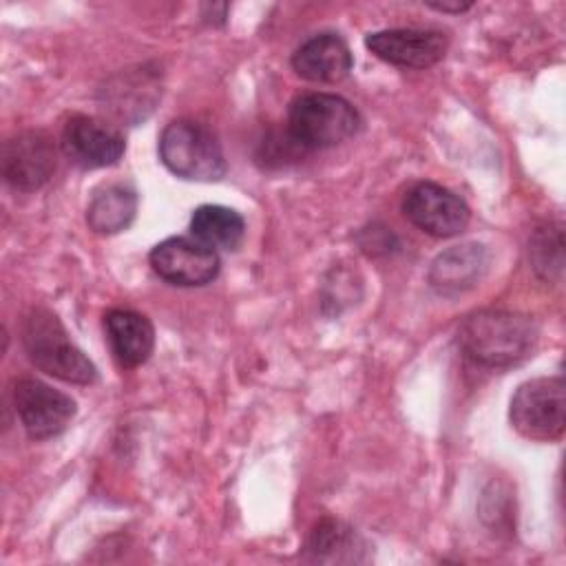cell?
I'll return each mask as SVG.
<instances>
[{
  "instance_id": "cell-1",
  "label": "cell",
  "mask_w": 566,
  "mask_h": 566,
  "mask_svg": "<svg viewBox=\"0 0 566 566\" xmlns=\"http://www.w3.org/2000/svg\"><path fill=\"white\" fill-rule=\"evenodd\" d=\"M458 340L464 354L475 363L511 367L531 356L537 343V325L531 316L520 312L480 310L462 321Z\"/></svg>"
},
{
  "instance_id": "cell-2",
  "label": "cell",
  "mask_w": 566,
  "mask_h": 566,
  "mask_svg": "<svg viewBox=\"0 0 566 566\" xmlns=\"http://www.w3.org/2000/svg\"><path fill=\"white\" fill-rule=\"evenodd\" d=\"M22 345L29 360L44 374L73 385H91L97 369L71 340L60 318L46 307H31L22 318Z\"/></svg>"
},
{
  "instance_id": "cell-3",
  "label": "cell",
  "mask_w": 566,
  "mask_h": 566,
  "mask_svg": "<svg viewBox=\"0 0 566 566\" xmlns=\"http://www.w3.org/2000/svg\"><path fill=\"white\" fill-rule=\"evenodd\" d=\"M360 115L352 102L334 93H303L287 111V135L301 150H323L354 137Z\"/></svg>"
},
{
  "instance_id": "cell-4",
  "label": "cell",
  "mask_w": 566,
  "mask_h": 566,
  "mask_svg": "<svg viewBox=\"0 0 566 566\" xmlns=\"http://www.w3.org/2000/svg\"><path fill=\"white\" fill-rule=\"evenodd\" d=\"M159 157L172 175L190 181H217L228 170L212 130L192 119H175L161 130Z\"/></svg>"
},
{
  "instance_id": "cell-5",
  "label": "cell",
  "mask_w": 566,
  "mask_h": 566,
  "mask_svg": "<svg viewBox=\"0 0 566 566\" xmlns=\"http://www.w3.org/2000/svg\"><path fill=\"white\" fill-rule=\"evenodd\" d=\"M513 429L535 442L562 438L566 427V387L562 376H542L522 382L509 407Z\"/></svg>"
},
{
  "instance_id": "cell-6",
  "label": "cell",
  "mask_w": 566,
  "mask_h": 566,
  "mask_svg": "<svg viewBox=\"0 0 566 566\" xmlns=\"http://www.w3.org/2000/svg\"><path fill=\"white\" fill-rule=\"evenodd\" d=\"M13 409L33 440L60 436L77 413V405L69 394L38 378H20L13 385Z\"/></svg>"
},
{
  "instance_id": "cell-7",
  "label": "cell",
  "mask_w": 566,
  "mask_h": 566,
  "mask_svg": "<svg viewBox=\"0 0 566 566\" xmlns=\"http://www.w3.org/2000/svg\"><path fill=\"white\" fill-rule=\"evenodd\" d=\"M405 217L431 237H455L471 219L469 206L449 188L433 181L413 184L402 199Z\"/></svg>"
},
{
  "instance_id": "cell-8",
  "label": "cell",
  "mask_w": 566,
  "mask_h": 566,
  "mask_svg": "<svg viewBox=\"0 0 566 566\" xmlns=\"http://www.w3.org/2000/svg\"><path fill=\"white\" fill-rule=\"evenodd\" d=\"M57 148L44 130H24L2 146V177L22 192L42 188L55 172Z\"/></svg>"
},
{
  "instance_id": "cell-9",
  "label": "cell",
  "mask_w": 566,
  "mask_h": 566,
  "mask_svg": "<svg viewBox=\"0 0 566 566\" xmlns=\"http://www.w3.org/2000/svg\"><path fill=\"white\" fill-rule=\"evenodd\" d=\"M150 268L164 281L181 287L206 285L217 279L221 261L217 250L188 237H168L148 254Z\"/></svg>"
},
{
  "instance_id": "cell-10",
  "label": "cell",
  "mask_w": 566,
  "mask_h": 566,
  "mask_svg": "<svg viewBox=\"0 0 566 566\" xmlns=\"http://www.w3.org/2000/svg\"><path fill=\"white\" fill-rule=\"evenodd\" d=\"M62 153L80 168H106L122 159L126 142L119 128L88 115H73L62 128Z\"/></svg>"
},
{
  "instance_id": "cell-11",
  "label": "cell",
  "mask_w": 566,
  "mask_h": 566,
  "mask_svg": "<svg viewBox=\"0 0 566 566\" xmlns=\"http://www.w3.org/2000/svg\"><path fill=\"white\" fill-rule=\"evenodd\" d=\"M365 46L394 66L429 69L444 57L449 38L436 29H382L367 33Z\"/></svg>"
},
{
  "instance_id": "cell-12",
  "label": "cell",
  "mask_w": 566,
  "mask_h": 566,
  "mask_svg": "<svg viewBox=\"0 0 566 566\" xmlns=\"http://www.w3.org/2000/svg\"><path fill=\"white\" fill-rule=\"evenodd\" d=\"M352 51L338 33H318L292 53V69L298 77L316 84H334L349 75Z\"/></svg>"
},
{
  "instance_id": "cell-13",
  "label": "cell",
  "mask_w": 566,
  "mask_h": 566,
  "mask_svg": "<svg viewBox=\"0 0 566 566\" xmlns=\"http://www.w3.org/2000/svg\"><path fill=\"white\" fill-rule=\"evenodd\" d=\"M489 270L482 243H460L440 252L429 268V285L442 296H458L475 287Z\"/></svg>"
},
{
  "instance_id": "cell-14",
  "label": "cell",
  "mask_w": 566,
  "mask_h": 566,
  "mask_svg": "<svg viewBox=\"0 0 566 566\" xmlns=\"http://www.w3.org/2000/svg\"><path fill=\"white\" fill-rule=\"evenodd\" d=\"M104 93V108L122 122H139L144 119L157 104L161 88L157 73L146 66L126 69L115 75Z\"/></svg>"
},
{
  "instance_id": "cell-15",
  "label": "cell",
  "mask_w": 566,
  "mask_h": 566,
  "mask_svg": "<svg viewBox=\"0 0 566 566\" xmlns=\"http://www.w3.org/2000/svg\"><path fill=\"white\" fill-rule=\"evenodd\" d=\"M104 329L115 360L126 367H139L146 363L155 347L153 323L133 310H111L104 316Z\"/></svg>"
},
{
  "instance_id": "cell-16",
  "label": "cell",
  "mask_w": 566,
  "mask_h": 566,
  "mask_svg": "<svg viewBox=\"0 0 566 566\" xmlns=\"http://www.w3.org/2000/svg\"><path fill=\"white\" fill-rule=\"evenodd\" d=\"M363 548L365 544L358 537V533L334 517L318 520L305 542L307 557L312 562H327V564L358 562L360 559L358 553Z\"/></svg>"
},
{
  "instance_id": "cell-17",
  "label": "cell",
  "mask_w": 566,
  "mask_h": 566,
  "mask_svg": "<svg viewBox=\"0 0 566 566\" xmlns=\"http://www.w3.org/2000/svg\"><path fill=\"white\" fill-rule=\"evenodd\" d=\"M137 212V192L124 184H111L93 195L86 208V221L97 234L126 230Z\"/></svg>"
},
{
  "instance_id": "cell-18",
  "label": "cell",
  "mask_w": 566,
  "mask_h": 566,
  "mask_svg": "<svg viewBox=\"0 0 566 566\" xmlns=\"http://www.w3.org/2000/svg\"><path fill=\"white\" fill-rule=\"evenodd\" d=\"M190 232L203 245L217 250H237L245 234L243 217L226 206H199L190 219Z\"/></svg>"
},
{
  "instance_id": "cell-19",
  "label": "cell",
  "mask_w": 566,
  "mask_h": 566,
  "mask_svg": "<svg viewBox=\"0 0 566 566\" xmlns=\"http://www.w3.org/2000/svg\"><path fill=\"white\" fill-rule=\"evenodd\" d=\"M528 261L544 281H557L564 272V230L562 223H544L528 239Z\"/></svg>"
},
{
  "instance_id": "cell-20",
  "label": "cell",
  "mask_w": 566,
  "mask_h": 566,
  "mask_svg": "<svg viewBox=\"0 0 566 566\" xmlns=\"http://www.w3.org/2000/svg\"><path fill=\"white\" fill-rule=\"evenodd\" d=\"M431 9L436 11H451V13H460V11H467L471 7V2H455V4H449V2H429Z\"/></svg>"
}]
</instances>
